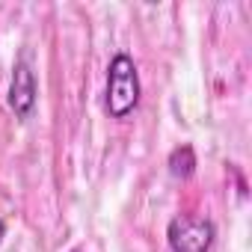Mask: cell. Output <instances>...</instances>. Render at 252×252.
I'll return each mask as SVG.
<instances>
[{
  "label": "cell",
  "mask_w": 252,
  "mask_h": 252,
  "mask_svg": "<svg viewBox=\"0 0 252 252\" xmlns=\"http://www.w3.org/2000/svg\"><path fill=\"white\" fill-rule=\"evenodd\" d=\"M140 104V77H137V65L128 54H116L107 65V98H104V110L113 119H125L131 116Z\"/></svg>",
  "instance_id": "cell-1"
},
{
  "label": "cell",
  "mask_w": 252,
  "mask_h": 252,
  "mask_svg": "<svg viewBox=\"0 0 252 252\" xmlns=\"http://www.w3.org/2000/svg\"><path fill=\"white\" fill-rule=\"evenodd\" d=\"M214 237H217L214 222L205 217H193V214L172 217L166 228V240L172 252H208L214 246Z\"/></svg>",
  "instance_id": "cell-2"
},
{
  "label": "cell",
  "mask_w": 252,
  "mask_h": 252,
  "mask_svg": "<svg viewBox=\"0 0 252 252\" xmlns=\"http://www.w3.org/2000/svg\"><path fill=\"white\" fill-rule=\"evenodd\" d=\"M36 74L27 63V57H21L12 68V83H9V107L15 110L18 119H30L33 107H36Z\"/></svg>",
  "instance_id": "cell-3"
},
{
  "label": "cell",
  "mask_w": 252,
  "mask_h": 252,
  "mask_svg": "<svg viewBox=\"0 0 252 252\" xmlns=\"http://www.w3.org/2000/svg\"><path fill=\"white\" fill-rule=\"evenodd\" d=\"M193 169H196V152H193V146L184 143V146L172 149V155H169V172L175 178H190Z\"/></svg>",
  "instance_id": "cell-4"
},
{
  "label": "cell",
  "mask_w": 252,
  "mask_h": 252,
  "mask_svg": "<svg viewBox=\"0 0 252 252\" xmlns=\"http://www.w3.org/2000/svg\"><path fill=\"white\" fill-rule=\"evenodd\" d=\"M0 240H3V222H0Z\"/></svg>",
  "instance_id": "cell-5"
}]
</instances>
